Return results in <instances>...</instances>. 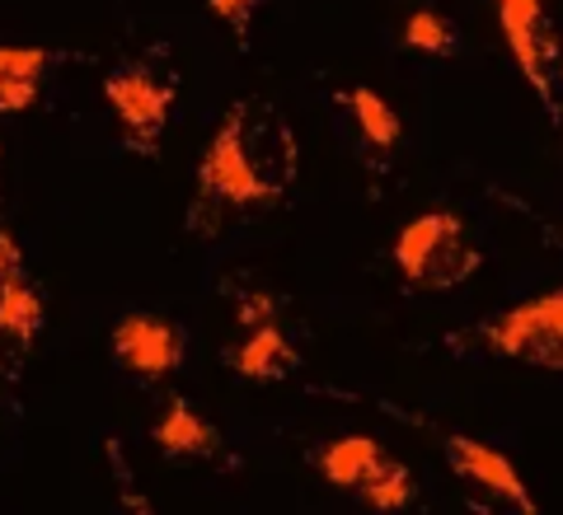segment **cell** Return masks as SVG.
I'll return each mask as SVG.
<instances>
[{"label": "cell", "mask_w": 563, "mask_h": 515, "mask_svg": "<svg viewBox=\"0 0 563 515\" xmlns=\"http://www.w3.org/2000/svg\"><path fill=\"white\" fill-rule=\"evenodd\" d=\"M296 179V136L268 103H235L198 159V192L231 206H268Z\"/></svg>", "instance_id": "obj_1"}, {"label": "cell", "mask_w": 563, "mask_h": 515, "mask_svg": "<svg viewBox=\"0 0 563 515\" xmlns=\"http://www.w3.org/2000/svg\"><path fill=\"white\" fill-rule=\"evenodd\" d=\"M395 268L409 287L451 291L479 272V248L470 244L455 211H422L395 235Z\"/></svg>", "instance_id": "obj_2"}, {"label": "cell", "mask_w": 563, "mask_h": 515, "mask_svg": "<svg viewBox=\"0 0 563 515\" xmlns=\"http://www.w3.org/2000/svg\"><path fill=\"white\" fill-rule=\"evenodd\" d=\"M488 351H498L507 361L536 366V370H559L563 376V287L531 295L521 305L503 310L498 318L484 324Z\"/></svg>", "instance_id": "obj_3"}, {"label": "cell", "mask_w": 563, "mask_h": 515, "mask_svg": "<svg viewBox=\"0 0 563 515\" xmlns=\"http://www.w3.org/2000/svg\"><path fill=\"white\" fill-rule=\"evenodd\" d=\"M493 5H498L503 38H507V47H512L521 76L531 80V90H536L544 103H554L563 47H559V38H554L550 20H544V0H493Z\"/></svg>", "instance_id": "obj_4"}, {"label": "cell", "mask_w": 563, "mask_h": 515, "mask_svg": "<svg viewBox=\"0 0 563 515\" xmlns=\"http://www.w3.org/2000/svg\"><path fill=\"white\" fill-rule=\"evenodd\" d=\"M103 99H109V109L118 113L132 146L151 150L155 136L165 132L169 109H174V80L155 76L151 66H122L103 80Z\"/></svg>", "instance_id": "obj_5"}, {"label": "cell", "mask_w": 563, "mask_h": 515, "mask_svg": "<svg viewBox=\"0 0 563 515\" xmlns=\"http://www.w3.org/2000/svg\"><path fill=\"white\" fill-rule=\"evenodd\" d=\"M109 347H113L118 366L132 370V376H141V380H165L184 366V328L165 324V318H155V314L118 318Z\"/></svg>", "instance_id": "obj_6"}, {"label": "cell", "mask_w": 563, "mask_h": 515, "mask_svg": "<svg viewBox=\"0 0 563 515\" xmlns=\"http://www.w3.org/2000/svg\"><path fill=\"white\" fill-rule=\"evenodd\" d=\"M446 464L451 473H461L465 483L484 488L488 496H498L503 506H512L521 515H536V496L526 488L521 469L507 459L498 446H488V440H474V436H446Z\"/></svg>", "instance_id": "obj_7"}, {"label": "cell", "mask_w": 563, "mask_h": 515, "mask_svg": "<svg viewBox=\"0 0 563 515\" xmlns=\"http://www.w3.org/2000/svg\"><path fill=\"white\" fill-rule=\"evenodd\" d=\"M225 361H231V370L244 380H282V376H291L301 357H296L291 337L268 318V324H254V333L244 337L240 347L225 351Z\"/></svg>", "instance_id": "obj_8"}, {"label": "cell", "mask_w": 563, "mask_h": 515, "mask_svg": "<svg viewBox=\"0 0 563 515\" xmlns=\"http://www.w3.org/2000/svg\"><path fill=\"white\" fill-rule=\"evenodd\" d=\"M151 440H155V446H161L169 459H202V455H217V446H221L217 426H211L188 399H174V403L165 407L161 422L151 426Z\"/></svg>", "instance_id": "obj_9"}, {"label": "cell", "mask_w": 563, "mask_h": 515, "mask_svg": "<svg viewBox=\"0 0 563 515\" xmlns=\"http://www.w3.org/2000/svg\"><path fill=\"white\" fill-rule=\"evenodd\" d=\"M385 446L372 436H343V440H333V446L320 450V473L329 478L333 488H347V492H357L366 478L380 473L385 469Z\"/></svg>", "instance_id": "obj_10"}, {"label": "cell", "mask_w": 563, "mask_h": 515, "mask_svg": "<svg viewBox=\"0 0 563 515\" xmlns=\"http://www.w3.org/2000/svg\"><path fill=\"white\" fill-rule=\"evenodd\" d=\"M43 70H47L43 47H10V43L0 47V117L33 109Z\"/></svg>", "instance_id": "obj_11"}, {"label": "cell", "mask_w": 563, "mask_h": 515, "mask_svg": "<svg viewBox=\"0 0 563 515\" xmlns=\"http://www.w3.org/2000/svg\"><path fill=\"white\" fill-rule=\"evenodd\" d=\"M43 328V295L29 287L24 272H10L0 281V347L24 351Z\"/></svg>", "instance_id": "obj_12"}, {"label": "cell", "mask_w": 563, "mask_h": 515, "mask_svg": "<svg viewBox=\"0 0 563 515\" xmlns=\"http://www.w3.org/2000/svg\"><path fill=\"white\" fill-rule=\"evenodd\" d=\"M339 103L352 113V122H357V132L366 136V146H372V150H395L399 146V136H404L399 113L376 90H362V85H357V90H343Z\"/></svg>", "instance_id": "obj_13"}, {"label": "cell", "mask_w": 563, "mask_h": 515, "mask_svg": "<svg viewBox=\"0 0 563 515\" xmlns=\"http://www.w3.org/2000/svg\"><path fill=\"white\" fill-rule=\"evenodd\" d=\"M357 492H362L366 511H380V515H390V511H409V506H413V496H418L413 473L404 469V464H395V459H385V469L366 478V483H362Z\"/></svg>", "instance_id": "obj_14"}, {"label": "cell", "mask_w": 563, "mask_h": 515, "mask_svg": "<svg viewBox=\"0 0 563 515\" xmlns=\"http://www.w3.org/2000/svg\"><path fill=\"white\" fill-rule=\"evenodd\" d=\"M404 47L422 52V57H451L455 52V29L442 10H413L404 20Z\"/></svg>", "instance_id": "obj_15"}, {"label": "cell", "mask_w": 563, "mask_h": 515, "mask_svg": "<svg viewBox=\"0 0 563 515\" xmlns=\"http://www.w3.org/2000/svg\"><path fill=\"white\" fill-rule=\"evenodd\" d=\"M254 5L258 0H207V10L235 33L240 43H250V24H254Z\"/></svg>", "instance_id": "obj_16"}, {"label": "cell", "mask_w": 563, "mask_h": 515, "mask_svg": "<svg viewBox=\"0 0 563 515\" xmlns=\"http://www.w3.org/2000/svg\"><path fill=\"white\" fill-rule=\"evenodd\" d=\"M10 272H24V262H20V248H14V239L0 235V281H5Z\"/></svg>", "instance_id": "obj_17"}, {"label": "cell", "mask_w": 563, "mask_h": 515, "mask_svg": "<svg viewBox=\"0 0 563 515\" xmlns=\"http://www.w3.org/2000/svg\"><path fill=\"white\" fill-rule=\"evenodd\" d=\"M268 314H273V300H268V295L240 300V318H250V324H268Z\"/></svg>", "instance_id": "obj_18"}]
</instances>
